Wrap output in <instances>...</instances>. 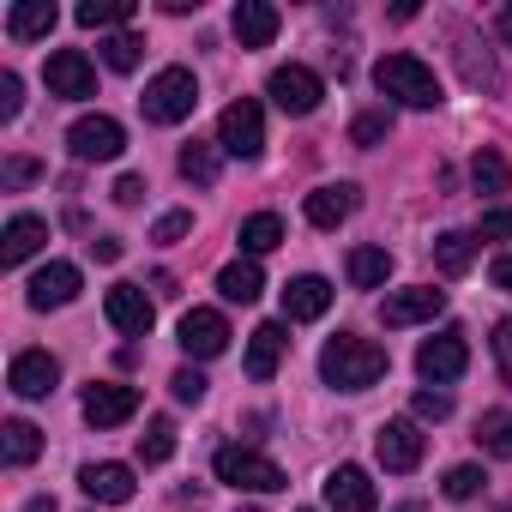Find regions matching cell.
<instances>
[{
	"label": "cell",
	"mask_w": 512,
	"mask_h": 512,
	"mask_svg": "<svg viewBox=\"0 0 512 512\" xmlns=\"http://www.w3.org/2000/svg\"><path fill=\"white\" fill-rule=\"evenodd\" d=\"M37 175H43L37 157H7V163H0V187H31Z\"/></svg>",
	"instance_id": "ab89813d"
},
{
	"label": "cell",
	"mask_w": 512,
	"mask_h": 512,
	"mask_svg": "<svg viewBox=\"0 0 512 512\" xmlns=\"http://www.w3.org/2000/svg\"><path fill=\"white\" fill-rule=\"evenodd\" d=\"M43 79H49V97H67V103L97 97V67H91L79 49H55L49 67H43Z\"/></svg>",
	"instance_id": "9c48e42d"
},
{
	"label": "cell",
	"mask_w": 512,
	"mask_h": 512,
	"mask_svg": "<svg viewBox=\"0 0 512 512\" xmlns=\"http://www.w3.org/2000/svg\"><path fill=\"white\" fill-rule=\"evenodd\" d=\"M133 416H139V392H133V386L97 380V386L85 392V422H91V428H121V422H133Z\"/></svg>",
	"instance_id": "2e32d148"
},
{
	"label": "cell",
	"mask_w": 512,
	"mask_h": 512,
	"mask_svg": "<svg viewBox=\"0 0 512 512\" xmlns=\"http://www.w3.org/2000/svg\"><path fill=\"white\" fill-rule=\"evenodd\" d=\"M217 290H223V302H260V290H266V278H260V266L253 260H229L223 272H217Z\"/></svg>",
	"instance_id": "484cf974"
},
{
	"label": "cell",
	"mask_w": 512,
	"mask_h": 512,
	"mask_svg": "<svg viewBox=\"0 0 512 512\" xmlns=\"http://www.w3.org/2000/svg\"><path fill=\"white\" fill-rule=\"evenodd\" d=\"M488 278H494V290H506V296H512V247H506V253H494Z\"/></svg>",
	"instance_id": "f6af8a7d"
},
{
	"label": "cell",
	"mask_w": 512,
	"mask_h": 512,
	"mask_svg": "<svg viewBox=\"0 0 512 512\" xmlns=\"http://www.w3.org/2000/svg\"><path fill=\"white\" fill-rule=\"evenodd\" d=\"M374 85H380V97H392V103H404V109H434V103H440V79H434V67H422L416 55H386V61L374 67Z\"/></svg>",
	"instance_id": "7a4b0ae2"
},
{
	"label": "cell",
	"mask_w": 512,
	"mask_h": 512,
	"mask_svg": "<svg viewBox=\"0 0 512 512\" xmlns=\"http://www.w3.org/2000/svg\"><path fill=\"white\" fill-rule=\"evenodd\" d=\"M79 296V266H67V260H49L37 278H31V290H25V302L37 308V314H49V308H67Z\"/></svg>",
	"instance_id": "ac0fdd59"
},
{
	"label": "cell",
	"mask_w": 512,
	"mask_h": 512,
	"mask_svg": "<svg viewBox=\"0 0 512 512\" xmlns=\"http://www.w3.org/2000/svg\"><path fill=\"white\" fill-rule=\"evenodd\" d=\"M392 512H428V506H422V500H404V506H392Z\"/></svg>",
	"instance_id": "f907efd6"
},
{
	"label": "cell",
	"mask_w": 512,
	"mask_h": 512,
	"mask_svg": "<svg viewBox=\"0 0 512 512\" xmlns=\"http://www.w3.org/2000/svg\"><path fill=\"white\" fill-rule=\"evenodd\" d=\"M175 458V422H151L145 434H139V464H169Z\"/></svg>",
	"instance_id": "836d02e7"
},
{
	"label": "cell",
	"mask_w": 512,
	"mask_h": 512,
	"mask_svg": "<svg viewBox=\"0 0 512 512\" xmlns=\"http://www.w3.org/2000/svg\"><path fill=\"white\" fill-rule=\"evenodd\" d=\"M85 31H115L133 19V0H79V13H73Z\"/></svg>",
	"instance_id": "f546056e"
},
{
	"label": "cell",
	"mask_w": 512,
	"mask_h": 512,
	"mask_svg": "<svg viewBox=\"0 0 512 512\" xmlns=\"http://www.w3.org/2000/svg\"><path fill=\"white\" fill-rule=\"evenodd\" d=\"M302 512H314V506H302Z\"/></svg>",
	"instance_id": "f5cc1de1"
},
{
	"label": "cell",
	"mask_w": 512,
	"mask_h": 512,
	"mask_svg": "<svg viewBox=\"0 0 512 512\" xmlns=\"http://www.w3.org/2000/svg\"><path fill=\"white\" fill-rule=\"evenodd\" d=\"M139 199H145V181L139 175H121L115 181V205H139Z\"/></svg>",
	"instance_id": "bcb514c9"
},
{
	"label": "cell",
	"mask_w": 512,
	"mask_h": 512,
	"mask_svg": "<svg viewBox=\"0 0 512 512\" xmlns=\"http://www.w3.org/2000/svg\"><path fill=\"white\" fill-rule=\"evenodd\" d=\"M434 314H446V290H434V284H416V290H392L386 302H380V326H422V320H434Z\"/></svg>",
	"instance_id": "30bf717a"
},
{
	"label": "cell",
	"mask_w": 512,
	"mask_h": 512,
	"mask_svg": "<svg viewBox=\"0 0 512 512\" xmlns=\"http://www.w3.org/2000/svg\"><path fill=\"white\" fill-rule=\"evenodd\" d=\"M175 163H181V175H187L193 187H211V181H217V145H199V139H193V145H181Z\"/></svg>",
	"instance_id": "1f68e13d"
},
{
	"label": "cell",
	"mask_w": 512,
	"mask_h": 512,
	"mask_svg": "<svg viewBox=\"0 0 512 512\" xmlns=\"http://www.w3.org/2000/svg\"><path fill=\"white\" fill-rule=\"evenodd\" d=\"M169 392H175L181 404H199V398H205V374H199V368H181V374L169 380Z\"/></svg>",
	"instance_id": "b9f144b4"
},
{
	"label": "cell",
	"mask_w": 512,
	"mask_h": 512,
	"mask_svg": "<svg viewBox=\"0 0 512 512\" xmlns=\"http://www.w3.org/2000/svg\"><path fill=\"white\" fill-rule=\"evenodd\" d=\"M356 205H362V193H356L350 181H338V187H314L302 211H308V223H314V229H338Z\"/></svg>",
	"instance_id": "7402d4cb"
},
{
	"label": "cell",
	"mask_w": 512,
	"mask_h": 512,
	"mask_svg": "<svg viewBox=\"0 0 512 512\" xmlns=\"http://www.w3.org/2000/svg\"><path fill=\"white\" fill-rule=\"evenodd\" d=\"M476 440H482V452H494V458H512V410H482V422H476Z\"/></svg>",
	"instance_id": "4dcf8cb0"
},
{
	"label": "cell",
	"mask_w": 512,
	"mask_h": 512,
	"mask_svg": "<svg viewBox=\"0 0 512 512\" xmlns=\"http://www.w3.org/2000/svg\"><path fill=\"white\" fill-rule=\"evenodd\" d=\"M422 446H428V440H422V428H416L410 416H398V422H380V434H374V458H380L386 470H398V476L422 464Z\"/></svg>",
	"instance_id": "8fae6325"
},
{
	"label": "cell",
	"mask_w": 512,
	"mask_h": 512,
	"mask_svg": "<svg viewBox=\"0 0 512 512\" xmlns=\"http://www.w3.org/2000/svg\"><path fill=\"white\" fill-rule=\"evenodd\" d=\"M103 314H109V326L127 332V338H145L151 320H157V308H151V296H145L139 284H115V290L103 296Z\"/></svg>",
	"instance_id": "5bb4252c"
},
{
	"label": "cell",
	"mask_w": 512,
	"mask_h": 512,
	"mask_svg": "<svg viewBox=\"0 0 512 512\" xmlns=\"http://www.w3.org/2000/svg\"><path fill=\"white\" fill-rule=\"evenodd\" d=\"M284 326L278 320H266V326H253L247 332V380H272L278 374V362H284Z\"/></svg>",
	"instance_id": "44dd1931"
},
{
	"label": "cell",
	"mask_w": 512,
	"mask_h": 512,
	"mask_svg": "<svg viewBox=\"0 0 512 512\" xmlns=\"http://www.w3.org/2000/svg\"><path fill=\"white\" fill-rule=\"evenodd\" d=\"M19 109H25V79L7 67L0 73V121H19Z\"/></svg>",
	"instance_id": "f35d334b"
},
{
	"label": "cell",
	"mask_w": 512,
	"mask_h": 512,
	"mask_svg": "<svg viewBox=\"0 0 512 512\" xmlns=\"http://www.w3.org/2000/svg\"><path fill=\"white\" fill-rule=\"evenodd\" d=\"M464 368H470L464 332H440V338H422V350H416V374H422L428 386H446V380H458Z\"/></svg>",
	"instance_id": "ba28073f"
},
{
	"label": "cell",
	"mask_w": 512,
	"mask_h": 512,
	"mask_svg": "<svg viewBox=\"0 0 512 512\" xmlns=\"http://www.w3.org/2000/svg\"><path fill=\"white\" fill-rule=\"evenodd\" d=\"M500 37L512 43V0H506V7H500Z\"/></svg>",
	"instance_id": "681fc988"
},
{
	"label": "cell",
	"mask_w": 512,
	"mask_h": 512,
	"mask_svg": "<svg viewBox=\"0 0 512 512\" xmlns=\"http://www.w3.org/2000/svg\"><path fill=\"white\" fill-rule=\"evenodd\" d=\"M326 308H332V284L326 278L308 272V278H290L284 284V320H320Z\"/></svg>",
	"instance_id": "603a6c76"
},
{
	"label": "cell",
	"mask_w": 512,
	"mask_h": 512,
	"mask_svg": "<svg viewBox=\"0 0 512 512\" xmlns=\"http://www.w3.org/2000/svg\"><path fill=\"white\" fill-rule=\"evenodd\" d=\"M235 241H241L247 260H260V253H272V247L284 241V217H278V211H253V217L241 223V235H235Z\"/></svg>",
	"instance_id": "4316f807"
},
{
	"label": "cell",
	"mask_w": 512,
	"mask_h": 512,
	"mask_svg": "<svg viewBox=\"0 0 512 512\" xmlns=\"http://www.w3.org/2000/svg\"><path fill=\"white\" fill-rule=\"evenodd\" d=\"M49 241V223L37 217V211H19V217H7V229H0V272H19L31 253Z\"/></svg>",
	"instance_id": "4fadbf2b"
},
{
	"label": "cell",
	"mask_w": 512,
	"mask_h": 512,
	"mask_svg": "<svg viewBox=\"0 0 512 512\" xmlns=\"http://www.w3.org/2000/svg\"><path fill=\"white\" fill-rule=\"evenodd\" d=\"M440 488H446V500H476L488 488V476H482V464H452Z\"/></svg>",
	"instance_id": "d590c367"
},
{
	"label": "cell",
	"mask_w": 512,
	"mask_h": 512,
	"mask_svg": "<svg viewBox=\"0 0 512 512\" xmlns=\"http://www.w3.org/2000/svg\"><path fill=\"white\" fill-rule=\"evenodd\" d=\"M410 410H416L422 422H446V416H452V392H440V386H422V392L410 398Z\"/></svg>",
	"instance_id": "74e56055"
},
{
	"label": "cell",
	"mask_w": 512,
	"mask_h": 512,
	"mask_svg": "<svg viewBox=\"0 0 512 512\" xmlns=\"http://www.w3.org/2000/svg\"><path fill=\"white\" fill-rule=\"evenodd\" d=\"M55 0H19V7L7 13V37H19V43H37V37H49L55 31Z\"/></svg>",
	"instance_id": "cb8c5ba5"
},
{
	"label": "cell",
	"mask_w": 512,
	"mask_h": 512,
	"mask_svg": "<svg viewBox=\"0 0 512 512\" xmlns=\"http://www.w3.org/2000/svg\"><path fill=\"white\" fill-rule=\"evenodd\" d=\"M344 272H350L356 290H386V278H392V253H386V247H350Z\"/></svg>",
	"instance_id": "d4e9b609"
},
{
	"label": "cell",
	"mask_w": 512,
	"mask_h": 512,
	"mask_svg": "<svg viewBox=\"0 0 512 512\" xmlns=\"http://www.w3.org/2000/svg\"><path fill=\"white\" fill-rule=\"evenodd\" d=\"M19 512H55V494H37V500H25Z\"/></svg>",
	"instance_id": "c3c4849f"
},
{
	"label": "cell",
	"mask_w": 512,
	"mask_h": 512,
	"mask_svg": "<svg viewBox=\"0 0 512 512\" xmlns=\"http://www.w3.org/2000/svg\"><path fill=\"white\" fill-rule=\"evenodd\" d=\"M0 452H7L13 470H25V464L43 452V434H37L31 422H7V428H0Z\"/></svg>",
	"instance_id": "f1b7e54d"
},
{
	"label": "cell",
	"mask_w": 512,
	"mask_h": 512,
	"mask_svg": "<svg viewBox=\"0 0 512 512\" xmlns=\"http://www.w3.org/2000/svg\"><path fill=\"white\" fill-rule=\"evenodd\" d=\"M374 482H368V470L362 464H338L332 476H326V512H374Z\"/></svg>",
	"instance_id": "e0dca14e"
},
{
	"label": "cell",
	"mask_w": 512,
	"mask_h": 512,
	"mask_svg": "<svg viewBox=\"0 0 512 512\" xmlns=\"http://www.w3.org/2000/svg\"><path fill=\"white\" fill-rule=\"evenodd\" d=\"M488 344H494V362H500V380H506V386H512V320H500V326H494V338H488Z\"/></svg>",
	"instance_id": "ee69618b"
},
{
	"label": "cell",
	"mask_w": 512,
	"mask_h": 512,
	"mask_svg": "<svg viewBox=\"0 0 512 512\" xmlns=\"http://www.w3.org/2000/svg\"><path fill=\"white\" fill-rule=\"evenodd\" d=\"M187 229H193V211H163L157 229H151V241H181Z\"/></svg>",
	"instance_id": "60d3db41"
},
{
	"label": "cell",
	"mask_w": 512,
	"mask_h": 512,
	"mask_svg": "<svg viewBox=\"0 0 512 512\" xmlns=\"http://www.w3.org/2000/svg\"><path fill=\"white\" fill-rule=\"evenodd\" d=\"M470 260H476V235H464V229H446V235L434 241V266H440L446 278L470 272Z\"/></svg>",
	"instance_id": "83f0119b"
},
{
	"label": "cell",
	"mask_w": 512,
	"mask_h": 512,
	"mask_svg": "<svg viewBox=\"0 0 512 512\" xmlns=\"http://www.w3.org/2000/svg\"><path fill=\"white\" fill-rule=\"evenodd\" d=\"M103 61H109V73H133V67L145 61V43H139L133 31H115V37L103 43Z\"/></svg>",
	"instance_id": "e575fe53"
},
{
	"label": "cell",
	"mask_w": 512,
	"mask_h": 512,
	"mask_svg": "<svg viewBox=\"0 0 512 512\" xmlns=\"http://www.w3.org/2000/svg\"><path fill=\"white\" fill-rule=\"evenodd\" d=\"M67 151H73L79 163H115V157L127 151V133H121L115 115H85V121L67 127Z\"/></svg>",
	"instance_id": "8992f818"
},
{
	"label": "cell",
	"mask_w": 512,
	"mask_h": 512,
	"mask_svg": "<svg viewBox=\"0 0 512 512\" xmlns=\"http://www.w3.org/2000/svg\"><path fill=\"white\" fill-rule=\"evenodd\" d=\"M217 145H223L229 157H241V163L260 157V151H266V115H260V103H253V97L229 103V109L217 115Z\"/></svg>",
	"instance_id": "5b68a950"
},
{
	"label": "cell",
	"mask_w": 512,
	"mask_h": 512,
	"mask_svg": "<svg viewBox=\"0 0 512 512\" xmlns=\"http://www.w3.org/2000/svg\"><path fill=\"white\" fill-rule=\"evenodd\" d=\"M386 133H392V109H368V115H356V127H350V139H356L362 151H374Z\"/></svg>",
	"instance_id": "8d00e7d4"
},
{
	"label": "cell",
	"mask_w": 512,
	"mask_h": 512,
	"mask_svg": "<svg viewBox=\"0 0 512 512\" xmlns=\"http://www.w3.org/2000/svg\"><path fill=\"white\" fill-rule=\"evenodd\" d=\"M482 241H512V205L482 211Z\"/></svg>",
	"instance_id": "7bdbcfd3"
},
{
	"label": "cell",
	"mask_w": 512,
	"mask_h": 512,
	"mask_svg": "<svg viewBox=\"0 0 512 512\" xmlns=\"http://www.w3.org/2000/svg\"><path fill=\"white\" fill-rule=\"evenodd\" d=\"M470 181H476V193H506L512 169H506V157H500V151H476V163H470Z\"/></svg>",
	"instance_id": "d6a6232c"
},
{
	"label": "cell",
	"mask_w": 512,
	"mask_h": 512,
	"mask_svg": "<svg viewBox=\"0 0 512 512\" xmlns=\"http://www.w3.org/2000/svg\"><path fill=\"white\" fill-rule=\"evenodd\" d=\"M217 482H229V488H247V494H278L290 476L278 470V458L253 452V446H223V452H217Z\"/></svg>",
	"instance_id": "277c9868"
},
{
	"label": "cell",
	"mask_w": 512,
	"mask_h": 512,
	"mask_svg": "<svg viewBox=\"0 0 512 512\" xmlns=\"http://www.w3.org/2000/svg\"><path fill=\"white\" fill-rule=\"evenodd\" d=\"M79 488H85L91 500H103V506H127L139 482H133L127 464H85V470H79Z\"/></svg>",
	"instance_id": "ffe728a7"
},
{
	"label": "cell",
	"mask_w": 512,
	"mask_h": 512,
	"mask_svg": "<svg viewBox=\"0 0 512 512\" xmlns=\"http://www.w3.org/2000/svg\"><path fill=\"white\" fill-rule=\"evenodd\" d=\"M145 121H157V127H175V121H187L193 109H199V85H193V73L187 67H163L151 85H145Z\"/></svg>",
	"instance_id": "3957f363"
},
{
	"label": "cell",
	"mask_w": 512,
	"mask_h": 512,
	"mask_svg": "<svg viewBox=\"0 0 512 512\" xmlns=\"http://www.w3.org/2000/svg\"><path fill=\"white\" fill-rule=\"evenodd\" d=\"M386 350L380 344H368V338H356V332H338V338H326V350H320V380L332 386V392H368V386H380L386 380Z\"/></svg>",
	"instance_id": "6da1fadb"
},
{
	"label": "cell",
	"mask_w": 512,
	"mask_h": 512,
	"mask_svg": "<svg viewBox=\"0 0 512 512\" xmlns=\"http://www.w3.org/2000/svg\"><path fill=\"white\" fill-rule=\"evenodd\" d=\"M7 386H13L19 398H49V392L61 386V362H55L49 350H19L13 368H7Z\"/></svg>",
	"instance_id": "9a60e30c"
},
{
	"label": "cell",
	"mask_w": 512,
	"mask_h": 512,
	"mask_svg": "<svg viewBox=\"0 0 512 512\" xmlns=\"http://www.w3.org/2000/svg\"><path fill=\"white\" fill-rule=\"evenodd\" d=\"M91 253H97V260H121V241H115V235H103V241H91Z\"/></svg>",
	"instance_id": "7dc6e473"
},
{
	"label": "cell",
	"mask_w": 512,
	"mask_h": 512,
	"mask_svg": "<svg viewBox=\"0 0 512 512\" xmlns=\"http://www.w3.org/2000/svg\"><path fill=\"white\" fill-rule=\"evenodd\" d=\"M266 97L284 109V115H314L320 109V97H326V85H320V73L314 67H278L272 79H266Z\"/></svg>",
	"instance_id": "52a82bcc"
},
{
	"label": "cell",
	"mask_w": 512,
	"mask_h": 512,
	"mask_svg": "<svg viewBox=\"0 0 512 512\" xmlns=\"http://www.w3.org/2000/svg\"><path fill=\"white\" fill-rule=\"evenodd\" d=\"M278 25H284V19H278L272 0H241L235 19H229V31H235V43H241V49H272Z\"/></svg>",
	"instance_id": "d6986e66"
},
{
	"label": "cell",
	"mask_w": 512,
	"mask_h": 512,
	"mask_svg": "<svg viewBox=\"0 0 512 512\" xmlns=\"http://www.w3.org/2000/svg\"><path fill=\"white\" fill-rule=\"evenodd\" d=\"M241 512H266V506H241Z\"/></svg>",
	"instance_id": "816d5d0a"
},
{
	"label": "cell",
	"mask_w": 512,
	"mask_h": 512,
	"mask_svg": "<svg viewBox=\"0 0 512 512\" xmlns=\"http://www.w3.org/2000/svg\"><path fill=\"white\" fill-rule=\"evenodd\" d=\"M181 350H187L193 362L223 356V350H229V320H223L217 308H193V314H181Z\"/></svg>",
	"instance_id": "7c38bea8"
}]
</instances>
